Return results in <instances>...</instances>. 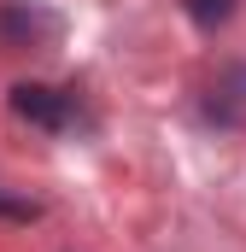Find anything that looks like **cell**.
<instances>
[{
    "mask_svg": "<svg viewBox=\"0 0 246 252\" xmlns=\"http://www.w3.org/2000/svg\"><path fill=\"white\" fill-rule=\"evenodd\" d=\"M6 106H12V118H24V124H35V129H64L70 124V100H64L59 88H47V82H12L6 88Z\"/></svg>",
    "mask_w": 246,
    "mask_h": 252,
    "instance_id": "cell-1",
    "label": "cell"
},
{
    "mask_svg": "<svg viewBox=\"0 0 246 252\" xmlns=\"http://www.w3.org/2000/svg\"><path fill=\"white\" fill-rule=\"evenodd\" d=\"M217 124H246V64H229L211 88V106H205Z\"/></svg>",
    "mask_w": 246,
    "mask_h": 252,
    "instance_id": "cell-2",
    "label": "cell"
},
{
    "mask_svg": "<svg viewBox=\"0 0 246 252\" xmlns=\"http://www.w3.org/2000/svg\"><path fill=\"white\" fill-rule=\"evenodd\" d=\"M229 12H235V0H187V18L205 24V30L211 24H229Z\"/></svg>",
    "mask_w": 246,
    "mask_h": 252,
    "instance_id": "cell-3",
    "label": "cell"
},
{
    "mask_svg": "<svg viewBox=\"0 0 246 252\" xmlns=\"http://www.w3.org/2000/svg\"><path fill=\"white\" fill-rule=\"evenodd\" d=\"M0 217H18V223H30V217H41V205H35V199H12V193L0 188Z\"/></svg>",
    "mask_w": 246,
    "mask_h": 252,
    "instance_id": "cell-4",
    "label": "cell"
}]
</instances>
